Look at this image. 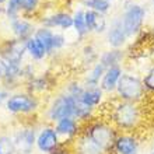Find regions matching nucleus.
I'll return each mask as SVG.
<instances>
[{
    "mask_svg": "<svg viewBox=\"0 0 154 154\" xmlns=\"http://www.w3.org/2000/svg\"><path fill=\"white\" fill-rule=\"evenodd\" d=\"M0 57L13 65H24L27 52H25V41L16 38H7L0 42Z\"/></svg>",
    "mask_w": 154,
    "mask_h": 154,
    "instance_id": "9b49d317",
    "label": "nucleus"
},
{
    "mask_svg": "<svg viewBox=\"0 0 154 154\" xmlns=\"http://www.w3.org/2000/svg\"><path fill=\"white\" fill-rule=\"evenodd\" d=\"M42 3L44 0H18L21 10V16L25 17H38L42 11Z\"/></svg>",
    "mask_w": 154,
    "mask_h": 154,
    "instance_id": "b1692460",
    "label": "nucleus"
},
{
    "mask_svg": "<svg viewBox=\"0 0 154 154\" xmlns=\"http://www.w3.org/2000/svg\"><path fill=\"white\" fill-rule=\"evenodd\" d=\"M44 101L45 100L39 95L29 93L25 88H18L10 93L3 106L6 112L13 116L32 118L41 115V111L44 108Z\"/></svg>",
    "mask_w": 154,
    "mask_h": 154,
    "instance_id": "7ed1b4c3",
    "label": "nucleus"
},
{
    "mask_svg": "<svg viewBox=\"0 0 154 154\" xmlns=\"http://www.w3.org/2000/svg\"><path fill=\"white\" fill-rule=\"evenodd\" d=\"M7 23L11 38H16L20 41H27L28 38H31L38 27V24L32 18L25 16H18L16 18L7 20Z\"/></svg>",
    "mask_w": 154,
    "mask_h": 154,
    "instance_id": "2eb2a0df",
    "label": "nucleus"
},
{
    "mask_svg": "<svg viewBox=\"0 0 154 154\" xmlns=\"http://www.w3.org/2000/svg\"><path fill=\"white\" fill-rule=\"evenodd\" d=\"M63 146L65 144L55 130V126L51 123L41 122L38 125L37 139H35L37 154H56Z\"/></svg>",
    "mask_w": 154,
    "mask_h": 154,
    "instance_id": "6e6552de",
    "label": "nucleus"
},
{
    "mask_svg": "<svg viewBox=\"0 0 154 154\" xmlns=\"http://www.w3.org/2000/svg\"><path fill=\"white\" fill-rule=\"evenodd\" d=\"M3 14L7 20H11V18L21 16L18 0H6V3L3 4Z\"/></svg>",
    "mask_w": 154,
    "mask_h": 154,
    "instance_id": "c85d7f7f",
    "label": "nucleus"
},
{
    "mask_svg": "<svg viewBox=\"0 0 154 154\" xmlns=\"http://www.w3.org/2000/svg\"><path fill=\"white\" fill-rule=\"evenodd\" d=\"M85 106H88L91 109H95L98 112V109L105 104L106 94L98 87H84L83 93H81L80 98H79Z\"/></svg>",
    "mask_w": 154,
    "mask_h": 154,
    "instance_id": "f3484780",
    "label": "nucleus"
},
{
    "mask_svg": "<svg viewBox=\"0 0 154 154\" xmlns=\"http://www.w3.org/2000/svg\"><path fill=\"white\" fill-rule=\"evenodd\" d=\"M85 24L90 35H104L108 29L109 20L100 13L85 10Z\"/></svg>",
    "mask_w": 154,
    "mask_h": 154,
    "instance_id": "a211bd4d",
    "label": "nucleus"
},
{
    "mask_svg": "<svg viewBox=\"0 0 154 154\" xmlns=\"http://www.w3.org/2000/svg\"><path fill=\"white\" fill-rule=\"evenodd\" d=\"M100 51L97 49V46L94 44H85L80 51V56H81V62L85 66V69L90 67L91 65L97 63L100 59Z\"/></svg>",
    "mask_w": 154,
    "mask_h": 154,
    "instance_id": "393cba45",
    "label": "nucleus"
},
{
    "mask_svg": "<svg viewBox=\"0 0 154 154\" xmlns=\"http://www.w3.org/2000/svg\"><path fill=\"white\" fill-rule=\"evenodd\" d=\"M53 35H55V31L53 29H49L46 27H41L38 25L35 32H34V37L37 38L38 41H41L44 46L46 48L49 53V57L52 56V41H53Z\"/></svg>",
    "mask_w": 154,
    "mask_h": 154,
    "instance_id": "a878e982",
    "label": "nucleus"
},
{
    "mask_svg": "<svg viewBox=\"0 0 154 154\" xmlns=\"http://www.w3.org/2000/svg\"><path fill=\"white\" fill-rule=\"evenodd\" d=\"M106 119L118 132H137L143 122V112L140 104L114 100Z\"/></svg>",
    "mask_w": 154,
    "mask_h": 154,
    "instance_id": "f257e3e1",
    "label": "nucleus"
},
{
    "mask_svg": "<svg viewBox=\"0 0 154 154\" xmlns=\"http://www.w3.org/2000/svg\"><path fill=\"white\" fill-rule=\"evenodd\" d=\"M151 4H153V7H154V0H151Z\"/></svg>",
    "mask_w": 154,
    "mask_h": 154,
    "instance_id": "a19ab883",
    "label": "nucleus"
},
{
    "mask_svg": "<svg viewBox=\"0 0 154 154\" xmlns=\"http://www.w3.org/2000/svg\"><path fill=\"white\" fill-rule=\"evenodd\" d=\"M0 154H16L14 143L10 133L0 134Z\"/></svg>",
    "mask_w": 154,
    "mask_h": 154,
    "instance_id": "c756f323",
    "label": "nucleus"
},
{
    "mask_svg": "<svg viewBox=\"0 0 154 154\" xmlns=\"http://www.w3.org/2000/svg\"><path fill=\"white\" fill-rule=\"evenodd\" d=\"M147 154H154V153H153V151H151V150H149V153H147Z\"/></svg>",
    "mask_w": 154,
    "mask_h": 154,
    "instance_id": "ea45409f",
    "label": "nucleus"
},
{
    "mask_svg": "<svg viewBox=\"0 0 154 154\" xmlns=\"http://www.w3.org/2000/svg\"><path fill=\"white\" fill-rule=\"evenodd\" d=\"M142 139L136 132H119L112 146V154H140Z\"/></svg>",
    "mask_w": 154,
    "mask_h": 154,
    "instance_id": "f8f14e48",
    "label": "nucleus"
},
{
    "mask_svg": "<svg viewBox=\"0 0 154 154\" xmlns=\"http://www.w3.org/2000/svg\"><path fill=\"white\" fill-rule=\"evenodd\" d=\"M104 35H105V42L108 45V48H114V49H123L130 39L128 37L126 31L123 29V25H122L119 16L114 17L109 21L108 29H106V32Z\"/></svg>",
    "mask_w": 154,
    "mask_h": 154,
    "instance_id": "4468645a",
    "label": "nucleus"
},
{
    "mask_svg": "<svg viewBox=\"0 0 154 154\" xmlns=\"http://www.w3.org/2000/svg\"><path fill=\"white\" fill-rule=\"evenodd\" d=\"M4 3H6V0H0V6H3Z\"/></svg>",
    "mask_w": 154,
    "mask_h": 154,
    "instance_id": "e433bc0d",
    "label": "nucleus"
},
{
    "mask_svg": "<svg viewBox=\"0 0 154 154\" xmlns=\"http://www.w3.org/2000/svg\"><path fill=\"white\" fill-rule=\"evenodd\" d=\"M150 35H151V41H154V27L151 28V31H150Z\"/></svg>",
    "mask_w": 154,
    "mask_h": 154,
    "instance_id": "f704fd0d",
    "label": "nucleus"
},
{
    "mask_svg": "<svg viewBox=\"0 0 154 154\" xmlns=\"http://www.w3.org/2000/svg\"><path fill=\"white\" fill-rule=\"evenodd\" d=\"M0 13H3V6H0Z\"/></svg>",
    "mask_w": 154,
    "mask_h": 154,
    "instance_id": "58836bf2",
    "label": "nucleus"
},
{
    "mask_svg": "<svg viewBox=\"0 0 154 154\" xmlns=\"http://www.w3.org/2000/svg\"><path fill=\"white\" fill-rule=\"evenodd\" d=\"M142 80H143L144 90H146V94L154 95V63L144 72Z\"/></svg>",
    "mask_w": 154,
    "mask_h": 154,
    "instance_id": "2f4dec72",
    "label": "nucleus"
},
{
    "mask_svg": "<svg viewBox=\"0 0 154 154\" xmlns=\"http://www.w3.org/2000/svg\"><path fill=\"white\" fill-rule=\"evenodd\" d=\"M73 154H105L102 150H100L95 144L90 142L88 139H85L83 134H80V137H77L74 143L70 146Z\"/></svg>",
    "mask_w": 154,
    "mask_h": 154,
    "instance_id": "5701e85b",
    "label": "nucleus"
},
{
    "mask_svg": "<svg viewBox=\"0 0 154 154\" xmlns=\"http://www.w3.org/2000/svg\"><path fill=\"white\" fill-rule=\"evenodd\" d=\"M104 73H105V67L100 62H97L85 69L84 74L81 77V81H83L84 87H98Z\"/></svg>",
    "mask_w": 154,
    "mask_h": 154,
    "instance_id": "4be33fe9",
    "label": "nucleus"
},
{
    "mask_svg": "<svg viewBox=\"0 0 154 154\" xmlns=\"http://www.w3.org/2000/svg\"><path fill=\"white\" fill-rule=\"evenodd\" d=\"M81 7H84L85 10H91V11L100 13L102 16H106V14L112 10V3L108 2V0H88V2H85Z\"/></svg>",
    "mask_w": 154,
    "mask_h": 154,
    "instance_id": "bb28decb",
    "label": "nucleus"
},
{
    "mask_svg": "<svg viewBox=\"0 0 154 154\" xmlns=\"http://www.w3.org/2000/svg\"><path fill=\"white\" fill-rule=\"evenodd\" d=\"M39 123L24 122L14 128L11 134L16 154H37L35 151V139Z\"/></svg>",
    "mask_w": 154,
    "mask_h": 154,
    "instance_id": "0eeeda50",
    "label": "nucleus"
},
{
    "mask_svg": "<svg viewBox=\"0 0 154 154\" xmlns=\"http://www.w3.org/2000/svg\"><path fill=\"white\" fill-rule=\"evenodd\" d=\"M123 72H125L123 66H112V67L105 69V73H104L101 81H100V88L106 95H114Z\"/></svg>",
    "mask_w": 154,
    "mask_h": 154,
    "instance_id": "dca6fc26",
    "label": "nucleus"
},
{
    "mask_svg": "<svg viewBox=\"0 0 154 154\" xmlns=\"http://www.w3.org/2000/svg\"><path fill=\"white\" fill-rule=\"evenodd\" d=\"M60 90H63V91L67 93L69 95L80 98L81 93H83V90H84V84H83L81 79H69V80L60 87Z\"/></svg>",
    "mask_w": 154,
    "mask_h": 154,
    "instance_id": "cd10ccee",
    "label": "nucleus"
},
{
    "mask_svg": "<svg viewBox=\"0 0 154 154\" xmlns=\"http://www.w3.org/2000/svg\"><path fill=\"white\" fill-rule=\"evenodd\" d=\"M55 130L57 132L60 140L66 146H72L77 137H80L81 132H83V123L77 121L76 118H63L59 119L57 122L53 123Z\"/></svg>",
    "mask_w": 154,
    "mask_h": 154,
    "instance_id": "ddd939ff",
    "label": "nucleus"
},
{
    "mask_svg": "<svg viewBox=\"0 0 154 154\" xmlns=\"http://www.w3.org/2000/svg\"><path fill=\"white\" fill-rule=\"evenodd\" d=\"M25 52H27V57L35 65H39L46 59H49V53L44 44L38 41L34 35L25 41Z\"/></svg>",
    "mask_w": 154,
    "mask_h": 154,
    "instance_id": "6ab92c4d",
    "label": "nucleus"
},
{
    "mask_svg": "<svg viewBox=\"0 0 154 154\" xmlns=\"http://www.w3.org/2000/svg\"><path fill=\"white\" fill-rule=\"evenodd\" d=\"M150 150L154 153V139H153V142H151V147H150Z\"/></svg>",
    "mask_w": 154,
    "mask_h": 154,
    "instance_id": "c9c22d12",
    "label": "nucleus"
},
{
    "mask_svg": "<svg viewBox=\"0 0 154 154\" xmlns=\"http://www.w3.org/2000/svg\"><path fill=\"white\" fill-rule=\"evenodd\" d=\"M66 45H67V38H66L65 32L55 31L53 41H52V56L55 55V53H59L60 51H63V49L66 48Z\"/></svg>",
    "mask_w": 154,
    "mask_h": 154,
    "instance_id": "7c9ffc66",
    "label": "nucleus"
},
{
    "mask_svg": "<svg viewBox=\"0 0 154 154\" xmlns=\"http://www.w3.org/2000/svg\"><path fill=\"white\" fill-rule=\"evenodd\" d=\"M73 16V32L76 35L77 39H84L90 35L88 29H87V24H85V8L77 6L72 11Z\"/></svg>",
    "mask_w": 154,
    "mask_h": 154,
    "instance_id": "412c9836",
    "label": "nucleus"
},
{
    "mask_svg": "<svg viewBox=\"0 0 154 154\" xmlns=\"http://www.w3.org/2000/svg\"><path fill=\"white\" fill-rule=\"evenodd\" d=\"M125 60H126L125 49H114V48L104 49L100 53V59H98V62L105 69L112 67V66H123V62Z\"/></svg>",
    "mask_w": 154,
    "mask_h": 154,
    "instance_id": "aec40b11",
    "label": "nucleus"
},
{
    "mask_svg": "<svg viewBox=\"0 0 154 154\" xmlns=\"http://www.w3.org/2000/svg\"><path fill=\"white\" fill-rule=\"evenodd\" d=\"M80 100L73 95H69L63 90H57L44 101V108L41 111L42 122L53 125L55 122L63 118H74L77 105Z\"/></svg>",
    "mask_w": 154,
    "mask_h": 154,
    "instance_id": "f03ea898",
    "label": "nucleus"
},
{
    "mask_svg": "<svg viewBox=\"0 0 154 154\" xmlns=\"http://www.w3.org/2000/svg\"><path fill=\"white\" fill-rule=\"evenodd\" d=\"M147 8L134 0H123L119 18L129 38H136L143 32L146 23Z\"/></svg>",
    "mask_w": 154,
    "mask_h": 154,
    "instance_id": "39448f33",
    "label": "nucleus"
},
{
    "mask_svg": "<svg viewBox=\"0 0 154 154\" xmlns=\"http://www.w3.org/2000/svg\"><path fill=\"white\" fill-rule=\"evenodd\" d=\"M74 2L77 3V6H80V7H81V6H83L85 2H88V0H74Z\"/></svg>",
    "mask_w": 154,
    "mask_h": 154,
    "instance_id": "72a5a7b5",
    "label": "nucleus"
},
{
    "mask_svg": "<svg viewBox=\"0 0 154 154\" xmlns=\"http://www.w3.org/2000/svg\"><path fill=\"white\" fill-rule=\"evenodd\" d=\"M8 95H10V91L6 90L3 85L0 84V106L4 105V102H6V100L8 98Z\"/></svg>",
    "mask_w": 154,
    "mask_h": 154,
    "instance_id": "473e14b6",
    "label": "nucleus"
},
{
    "mask_svg": "<svg viewBox=\"0 0 154 154\" xmlns=\"http://www.w3.org/2000/svg\"><path fill=\"white\" fill-rule=\"evenodd\" d=\"M108 2H111V3H115V2H119V0H108Z\"/></svg>",
    "mask_w": 154,
    "mask_h": 154,
    "instance_id": "4c0bfd02",
    "label": "nucleus"
},
{
    "mask_svg": "<svg viewBox=\"0 0 154 154\" xmlns=\"http://www.w3.org/2000/svg\"><path fill=\"white\" fill-rule=\"evenodd\" d=\"M37 24L53 31L69 32L73 28V16L67 8H56L41 13L37 18Z\"/></svg>",
    "mask_w": 154,
    "mask_h": 154,
    "instance_id": "1a4fd4ad",
    "label": "nucleus"
},
{
    "mask_svg": "<svg viewBox=\"0 0 154 154\" xmlns=\"http://www.w3.org/2000/svg\"><path fill=\"white\" fill-rule=\"evenodd\" d=\"M114 97L115 100H119V101L140 104L146 97V90L143 85L142 77L133 72L125 70L118 83Z\"/></svg>",
    "mask_w": 154,
    "mask_h": 154,
    "instance_id": "423d86ee",
    "label": "nucleus"
},
{
    "mask_svg": "<svg viewBox=\"0 0 154 154\" xmlns=\"http://www.w3.org/2000/svg\"><path fill=\"white\" fill-rule=\"evenodd\" d=\"M118 133L119 132L106 118H94L93 121L83 125L81 132L85 139H88L105 154H112V146Z\"/></svg>",
    "mask_w": 154,
    "mask_h": 154,
    "instance_id": "20e7f679",
    "label": "nucleus"
},
{
    "mask_svg": "<svg viewBox=\"0 0 154 154\" xmlns=\"http://www.w3.org/2000/svg\"><path fill=\"white\" fill-rule=\"evenodd\" d=\"M57 87V80L53 76V73L45 70V72H37L35 76H32L29 80L24 83V88L29 93L39 95L44 98V95H51L55 93Z\"/></svg>",
    "mask_w": 154,
    "mask_h": 154,
    "instance_id": "9d476101",
    "label": "nucleus"
}]
</instances>
